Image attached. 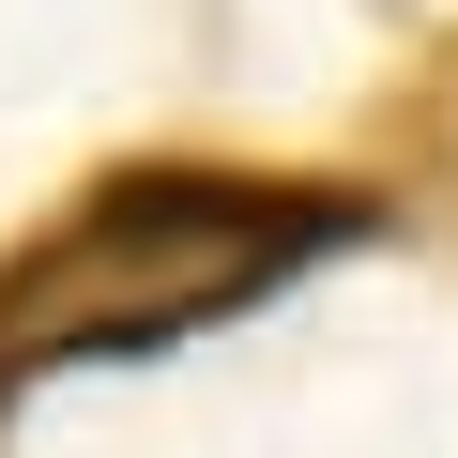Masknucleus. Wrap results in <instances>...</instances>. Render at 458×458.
I'll return each mask as SVG.
<instances>
[{
    "label": "nucleus",
    "mask_w": 458,
    "mask_h": 458,
    "mask_svg": "<svg viewBox=\"0 0 458 458\" xmlns=\"http://www.w3.org/2000/svg\"><path fill=\"white\" fill-rule=\"evenodd\" d=\"M352 245V199L260 183V168H138L77 199L47 245L0 276V367H138L199 321H245L306 260Z\"/></svg>",
    "instance_id": "1"
}]
</instances>
